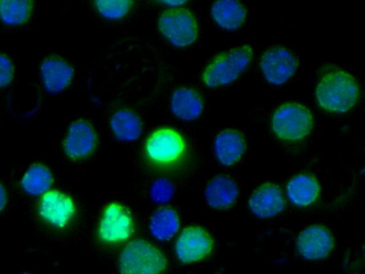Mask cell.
<instances>
[{
	"label": "cell",
	"instance_id": "cell-5",
	"mask_svg": "<svg viewBox=\"0 0 365 274\" xmlns=\"http://www.w3.org/2000/svg\"><path fill=\"white\" fill-rule=\"evenodd\" d=\"M166 267L164 254L144 240L129 243L119 258V270L123 273H159Z\"/></svg>",
	"mask_w": 365,
	"mask_h": 274
},
{
	"label": "cell",
	"instance_id": "cell-18",
	"mask_svg": "<svg viewBox=\"0 0 365 274\" xmlns=\"http://www.w3.org/2000/svg\"><path fill=\"white\" fill-rule=\"evenodd\" d=\"M211 14L219 26L235 30L245 21L247 11L238 0H217L212 6Z\"/></svg>",
	"mask_w": 365,
	"mask_h": 274
},
{
	"label": "cell",
	"instance_id": "cell-15",
	"mask_svg": "<svg viewBox=\"0 0 365 274\" xmlns=\"http://www.w3.org/2000/svg\"><path fill=\"white\" fill-rule=\"evenodd\" d=\"M41 73L46 89L51 93H57L70 84L73 69L66 61L58 57H49L42 63Z\"/></svg>",
	"mask_w": 365,
	"mask_h": 274
},
{
	"label": "cell",
	"instance_id": "cell-10",
	"mask_svg": "<svg viewBox=\"0 0 365 274\" xmlns=\"http://www.w3.org/2000/svg\"><path fill=\"white\" fill-rule=\"evenodd\" d=\"M297 58L287 49L273 47L262 56L260 68L265 78L274 85L286 82L296 71Z\"/></svg>",
	"mask_w": 365,
	"mask_h": 274
},
{
	"label": "cell",
	"instance_id": "cell-28",
	"mask_svg": "<svg viewBox=\"0 0 365 274\" xmlns=\"http://www.w3.org/2000/svg\"><path fill=\"white\" fill-rule=\"evenodd\" d=\"M6 203V195L4 187L0 184V211Z\"/></svg>",
	"mask_w": 365,
	"mask_h": 274
},
{
	"label": "cell",
	"instance_id": "cell-14",
	"mask_svg": "<svg viewBox=\"0 0 365 274\" xmlns=\"http://www.w3.org/2000/svg\"><path fill=\"white\" fill-rule=\"evenodd\" d=\"M284 196L280 188L272 183L260 186L252 194L249 206L254 214L260 218L272 217L284 207Z\"/></svg>",
	"mask_w": 365,
	"mask_h": 274
},
{
	"label": "cell",
	"instance_id": "cell-29",
	"mask_svg": "<svg viewBox=\"0 0 365 274\" xmlns=\"http://www.w3.org/2000/svg\"><path fill=\"white\" fill-rule=\"evenodd\" d=\"M160 2H163L167 5L170 6H178L183 4L187 1V0H158Z\"/></svg>",
	"mask_w": 365,
	"mask_h": 274
},
{
	"label": "cell",
	"instance_id": "cell-23",
	"mask_svg": "<svg viewBox=\"0 0 365 274\" xmlns=\"http://www.w3.org/2000/svg\"><path fill=\"white\" fill-rule=\"evenodd\" d=\"M53 183L51 172L40 164L31 166L21 180L23 189L31 195H40L46 192Z\"/></svg>",
	"mask_w": 365,
	"mask_h": 274
},
{
	"label": "cell",
	"instance_id": "cell-11",
	"mask_svg": "<svg viewBox=\"0 0 365 274\" xmlns=\"http://www.w3.org/2000/svg\"><path fill=\"white\" fill-rule=\"evenodd\" d=\"M38 212L51 225L63 228L73 218L76 206L73 199L67 194L58 191H51L42 196Z\"/></svg>",
	"mask_w": 365,
	"mask_h": 274
},
{
	"label": "cell",
	"instance_id": "cell-13",
	"mask_svg": "<svg viewBox=\"0 0 365 274\" xmlns=\"http://www.w3.org/2000/svg\"><path fill=\"white\" fill-rule=\"evenodd\" d=\"M97 136L92 125L83 119L73 122L64 141L67 155L72 158H83L96 148Z\"/></svg>",
	"mask_w": 365,
	"mask_h": 274
},
{
	"label": "cell",
	"instance_id": "cell-19",
	"mask_svg": "<svg viewBox=\"0 0 365 274\" xmlns=\"http://www.w3.org/2000/svg\"><path fill=\"white\" fill-rule=\"evenodd\" d=\"M203 109L202 100L195 91L180 88L175 91L171 98V111L183 121L197 118Z\"/></svg>",
	"mask_w": 365,
	"mask_h": 274
},
{
	"label": "cell",
	"instance_id": "cell-1",
	"mask_svg": "<svg viewBox=\"0 0 365 274\" xmlns=\"http://www.w3.org/2000/svg\"><path fill=\"white\" fill-rule=\"evenodd\" d=\"M163 58L145 43L124 40L100 59V83L108 97H158L163 86Z\"/></svg>",
	"mask_w": 365,
	"mask_h": 274
},
{
	"label": "cell",
	"instance_id": "cell-24",
	"mask_svg": "<svg viewBox=\"0 0 365 274\" xmlns=\"http://www.w3.org/2000/svg\"><path fill=\"white\" fill-rule=\"evenodd\" d=\"M32 0H0V18L6 24L18 25L29 17Z\"/></svg>",
	"mask_w": 365,
	"mask_h": 274
},
{
	"label": "cell",
	"instance_id": "cell-20",
	"mask_svg": "<svg viewBox=\"0 0 365 274\" xmlns=\"http://www.w3.org/2000/svg\"><path fill=\"white\" fill-rule=\"evenodd\" d=\"M287 191L289 198L294 205L306 206L317 200L320 188L312 176L298 175L289 181Z\"/></svg>",
	"mask_w": 365,
	"mask_h": 274
},
{
	"label": "cell",
	"instance_id": "cell-6",
	"mask_svg": "<svg viewBox=\"0 0 365 274\" xmlns=\"http://www.w3.org/2000/svg\"><path fill=\"white\" fill-rule=\"evenodd\" d=\"M312 116L305 106L288 103L279 107L273 114L272 128L278 138L296 141L306 137L312 128Z\"/></svg>",
	"mask_w": 365,
	"mask_h": 274
},
{
	"label": "cell",
	"instance_id": "cell-27",
	"mask_svg": "<svg viewBox=\"0 0 365 274\" xmlns=\"http://www.w3.org/2000/svg\"><path fill=\"white\" fill-rule=\"evenodd\" d=\"M13 73L11 61L5 55L0 54V88L10 83Z\"/></svg>",
	"mask_w": 365,
	"mask_h": 274
},
{
	"label": "cell",
	"instance_id": "cell-21",
	"mask_svg": "<svg viewBox=\"0 0 365 274\" xmlns=\"http://www.w3.org/2000/svg\"><path fill=\"white\" fill-rule=\"evenodd\" d=\"M110 127L115 136L125 141L137 139L142 131L139 117L127 109L120 110L113 114L110 120Z\"/></svg>",
	"mask_w": 365,
	"mask_h": 274
},
{
	"label": "cell",
	"instance_id": "cell-4",
	"mask_svg": "<svg viewBox=\"0 0 365 274\" xmlns=\"http://www.w3.org/2000/svg\"><path fill=\"white\" fill-rule=\"evenodd\" d=\"M145 151L151 163L169 167L183 159L187 146L185 138L178 131L163 127L156 129L148 137Z\"/></svg>",
	"mask_w": 365,
	"mask_h": 274
},
{
	"label": "cell",
	"instance_id": "cell-7",
	"mask_svg": "<svg viewBox=\"0 0 365 274\" xmlns=\"http://www.w3.org/2000/svg\"><path fill=\"white\" fill-rule=\"evenodd\" d=\"M161 33L175 46L192 44L197 36V24L192 13L185 8L165 11L160 16Z\"/></svg>",
	"mask_w": 365,
	"mask_h": 274
},
{
	"label": "cell",
	"instance_id": "cell-26",
	"mask_svg": "<svg viewBox=\"0 0 365 274\" xmlns=\"http://www.w3.org/2000/svg\"><path fill=\"white\" fill-rule=\"evenodd\" d=\"M150 193L154 202L160 204L166 203L173 198L174 187L170 181L158 178L153 183Z\"/></svg>",
	"mask_w": 365,
	"mask_h": 274
},
{
	"label": "cell",
	"instance_id": "cell-8",
	"mask_svg": "<svg viewBox=\"0 0 365 274\" xmlns=\"http://www.w3.org/2000/svg\"><path fill=\"white\" fill-rule=\"evenodd\" d=\"M133 231V221L129 210L120 203L108 204L102 213L98 235L108 244H116L127 240Z\"/></svg>",
	"mask_w": 365,
	"mask_h": 274
},
{
	"label": "cell",
	"instance_id": "cell-12",
	"mask_svg": "<svg viewBox=\"0 0 365 274\" xmlns=\"http://www.w3.org/2000/svg\"><path fill=\"white\" fill-rule=\"evenodd\" d=\"M334 247L330 232L321 225H312L304 229L297 239V249L306 259L318 260L325 258Z\"/></svg>",
	"mask_w": 365,
	"mask_h": 274
},
{
	"label": "cell",
	"instance_id": "cell-17",
	"mask_svg": "<svg viewBox=\"0 0 365 274\" xmlns=\"http://www.w3.org/2000/svg\"><path fill=\"white\" fill-rule=\"evenodd\" d=\"M237 194L236 183L225 176L214 177L205 190V198L207 204L215 209L230 206L235 201Z\"/></svg>",
	"mask_w": 365,
	"mask_h": 274
},
{
	"label": "cell",
	"instance_id": "cell-16",
	"mask_svg": "<svg viewBox=\"0 0 365 274\" xmlns=\"http://www.w3.org/2000/svg\"><path fill=\"white\" fill-rule=\"evenodd\" d=\"M214 150L216 157L222 164L231 166L242 158L245 150V140L237 131L227 129L216 136Z\"/></svg>",
	"mask_w": 365,
	"mask_h": 274
},
{
	"label": "cell",
	"instance_id": "cell-2",
	"mask_svg": "<svg viewBox=\"0 0 365 274\" xmlns=\"http://www.w3.org/2000/svg\"><path fill=\"white\" fill-rule=\"evenodd\" d=\"M316 96L319 105L327 111L344 113L356 103L359 88L356 79L340 68H331L320 78Z\"/></svg>",
	"mask_w": 365,
	"mask_h": 274
},
{
	"label": "cell",
	"instance_id": "cell-3",
	"mask_svg": "<svg viewBox=\"0 0 365 274\" xmlns=\"http://www.w3.org/2000/svg\"><path fill=\"white\" fill-rule=\"evenodd\" d=\"M253 55V47L244 44L216 56L202 73L203 83L217 87L232 82L246 68Z\"/></svg>",
	"mask_w": 365,
	"mask_h": 274
},
{
	"label": "cell",
	"instance_id": "cell-22",
	"mask_svg": "<svg viewBox=\"0 0 365 274\" xmlns=\"http://www.w3.org/2000/svg\"><path fill=\"white\" fill-rule=\"evenodd\" d=\"M149 225L150 233L155 238L165 240L178 232L180 221L176 211L165 207L159 208L153 214Z\"/></svg>",
	"mask_w": 365,
	"mask_h": 274
},
{
	"label": "cell",
	"instance_id": "cell-25",
	"mask_svg": "<svg viewBox=\"0 0 365 274\" xmlns=\"http://www.w3.org/2000/svg\"><path fill=\"white\" fill-rule=\"evenodd\" d=\"M98 11L106 18L118 19L126 14L132 0H95Z\"/></svg>",
	"mask_w": 365,
	"mask_h": 274
},
{
	"label": "cell",
	"instance_id": "cell-9",
	"mask_svg": "<svg viewBox=\"0 0 365 274\" xmlns=\"http://www.w3.org/2000/svg\"><path fill=\"white\" fill-rule=\"evenodd\" d=\"M213 248V240L209 233L199 226L185 228L175 243V253L183 263L190 264L207 257Z\"/></svg>",
	"mask_w": 365,
	"mask_h": 274
}]
</instances>
